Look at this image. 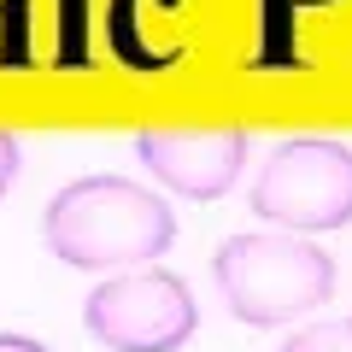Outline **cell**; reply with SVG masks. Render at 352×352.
<instances>
[{"label":"cell","mask_w":352,"mask_h":352,"mask_svg":"<svg viewBox=\"0 0 352 352\" xmlns=\"http://www.w3.org/2000/svg\"><path fill=\"white\" fill-rule=\"evenodd\" d=\"M282 352H352V317H335V323H311L294 329L282 340Z\"/></svg>","instance_id":"52a82bcc"},{"label":"cell","mask_w":352,"mask_h":352,"mask_svg":"<svg viewBox=\"0 0 352 352\" xmlns=\"http://www.w3.org/2000/svg\"><path fill=\"white\" fill-rule=\"evenodd\" d=\"M182 0H112V47L118 59H129L135 71H159V65H176L182 41L153 30V18H176Z\"/></svg>","instance_id":"8992f818"},{"label":"cell","mask_w":352,"mask_h":352,"mask_svg":"<svg viewBox=\"0 0 352 352\" xmlns=\"http://www.w3.org/2000/svg\"><path fill=\"white\" fill-rule=\"evenodd\" d=\"M0 352H53V346H41L30 335H0Z\"/></svg>","instance_id":"30bf717a"},{"label":"cell","mask_w":352,"mask_h":352,"mask_svg":"<svg viewBox=\"0 0 352 352\" xmlns=\"http://www.w3.org/2000/svg\"><path fill=\"white\" fill-rule=\"evenodd\" d=\"M82 329L106 352H182L200 329L188 282L159 264L112 270V282H94L82 300Z\"/></svg>","instance_id":"277c9868"},{"label":"cell","mask_w":352,"mask_h":352,"mask_svg":"<svg viewBox=\"0 0 352 352\" xmlns=\"http://www.w3.org/2000/svg\"><path fill=\"white\" fill-rule=\"evenodd\" d=\"M18 159H24V147H18V135H6V129H0V194L12 188V176H18Z\"/></svg>","instance_id":"9c48e42d"},{"label":"cell","mask_w":352,"mask_h":352,"mask_svg":"<svg viewBox=\"0 0 352 352\" xmlns=\"http://www.w3.org/2000/svg\"><path fill=\"white\" fill-rule=\"evenodd\" d=\"M135 159L182 200H223L247 170V135L241 129H141Z\"/></svg>","instance_id":"5b68a950"},{"label":"cell","mask_w":352,"mask_h":352,"mask_svg":"<svg viewBox=\"0 0 352 352\" xmlns=\"http://www.w3.org/2000/svg\"><path fill=\"white\" fill-rule=\"evenodd\" d=\"M65 6V30H59V65H88L82 53V0H59Z\"/></svg>","instance_id":"ba28073f"},{"label":"cell","mask_w":352,"mask_h":352,"mask_svg":"<svg viewBox=\"0 0 352 352\" xmlns=\"http://www.w3.org/2000/svg\"><path fill=\"white\" fill-rule=\"evenodd\" d=\"M252 212L270 229L329 235L352 223V147L323 135H294L264 153L252 176Z\"/></svg>","instance_id":"3957f363"},{"label":"cell","mask_w":352,"mask_h":352,"mask_svg":"<svg viewBox=\"0 0 352 352\" xmlns=\"http://www.w3.org/2000/svg\"><path fill=\"white\" fill-rule=\"evenodd\" d=\"M41 241L71 270H135L170 252L176 212L124 176H76L41 212Z\"/></svg>","instance_id":"6da1fadb"},{"label":"cell","mask_w":352,"mask_h":352,"mask_svg":"<svg viewBox=\"0 0 352 352\" xmlns=\"http://www.w3.org/2000/svg\"><path fill=\"white\" fill-rule=\"evenodd\" d=\"M212 282L247 329H288L335 294V258L294 229H247L212 252Z\"/></svg>","instance_id":"7a4b0ae2"}]
</instances>
